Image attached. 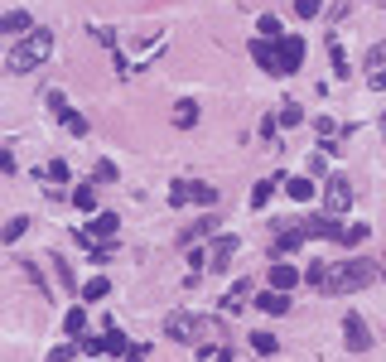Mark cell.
Masks as SVG:
<instances>
[{
	"instance_id": "1",
	"label": "cell",
	"mask_w": 386,
	"mask_h": 362,
	"mask_svg": "<svg viewBox=\"0 0 386 362\" xmlns=\"http://www.w3.org/2000/svg\"><path fill=\"white\" fill-rule=\"evenodd\" d=\"M49 54H53V34H49V29H34V34H24V39L5 54V68H10V73H34Z\"/></svg>"
},
{
	"instance_id": "2",
	"label": "cell",
	"mask_w": 386,
	"mask_h": 362,
	"mask_svg": "<svg viewBox=\"0 0 386 362\" xmlns=\"http://www.w3.org/2000/svg\"><path fill=\"white\" fill-rule=\"evenodd\" d=\"M377 261H367V256H353V261H343L338 266V280H333V295H348V290H367V285H377Z\"/></svg>"
},
{
	"instance_id": "3",
	"label": "cell",
	"mask_w": 386,
	"mask_h": 362,
	"mask_svg": "<svg viewBox=\"0 0 386 362\" xmlns=\"http://www.w3.org/2000/svg\"><path fill=\"white\" fill-rule=\"evenodd\" d=\"M169 203H174V208H189V203L217 208V188L203 183V179H174V183H169Z\"/></svg>"
},
{
	"instance_id": "4",
	"label": "cell",
	"mask_w": 386,
	"mask_h": 362,
	"mask_svg": "<svg viewBox=\"0 0 386 362\" xmlns=\"http://www.w3.org/2000/svg\"><path fill=\"white\" fill-rule=\"evenodd\" d=\"M116 232H121V217L116 213H96L87 227H78V247H87V252H96V242L116 247Z\"/></svg>"
},
{
	"instance_id": "5",
	"label": "cell",
	"mask_w": 386,
	"mask_h": 362,
	"mask_svg": "<svg viewBox=\"0 0 386 362\" xmlns=\"http://www.w3.org/2000/svg\"><path fill=\"white\" fill-rule=\"evenodd\" d=\"M348 203H353V183H348V174H328V183H324V213L338 217V213H348Z\"/></svg>"
},
{
	"instance_id": "6",
	"label": "cell",
	"mask_w": 386,
	"mask_h": 362,
	"mask_svg": "<svg viewBox=\"0 0 386 362\" xmlns=\"http://www.w3.org/2000/svg\"><path fill=\"white\" fill-rule=\"evenodd\" d=\"M208 329H212V324H208V319H193V314H169V319H165V334L179 338V343H198Z\"/></svg>"
},
{
	"instance_id": "7",
	"label": "cell",
	"mask_w": 386,
	"mask_h": 362,
	"mask_svg": "<svg viewBox=\"0 0 386 362\" xmlns=\"http://www.w3.org/2000/svg\"><path fill=\"white\" fill-rule=\"evenodd\" d=\"M44 101H49V111L58 116V126H63L68 135H87V116H78V111L63 101V92H44Z\"/></svg>"
},
{
	"instance_id": "8",
	"label": "cell",
	"mask_w": 386,
	"mask_h": 362,
	"mask_svg": "<svg viewBox=\"0 0 386 362\" xmlns=\"http://www.w3.org/2000/svg\"><path fill=\"white\" fill-rule=\"evenodd\" d=\"M343 338H348V353H367L372 348V329H367V319L358 309L343 314Z\"/></svg>"
},
{
	"instance_id": "9",
	"label": "cell",
	"mask_w": 386,
	"mask_h": 362,
	"mask_svg": "<svg viewBox=\"0 0 386 362\" xmlns=\"http://www.w3.org/2000/svg\"><path fill=\"white\" fill-rule=\"evenodd\" d=\"M276 54H280V78L299 73V63H304V39H299V34H280V39H276Z\"/></svg>"
},
{
	"instance_id": "10",
	"label": "cell",
	"mask_w": 386,
	"mask_h": 362,
	"mask_svg": "<svg viewBox=\"0 0 386 362\" xmlns=\"http://www.w3.org/2000/svg\"><path fill=\"white\" fill-rule=\"evenodd\" d=\"M309 242V232H304V222H285L280 227V237L271 242V256H290V252H299Z\"/></svg>"
},
{
	"instance_id": "11",
	"label": "cell",
	"mask_w": 386,
	"mask_h": 362,
	"mask_svg": "<svg viewBox=\"0 0 386 362\" xmlns=\"http://www.w3.org/2000/svg\"><path fill=\"white\" fill-rule=\"evenodd\" d=\"M304 232H309V237H328V242H343V237H348V227H343L338 217H328V213H314V217L304 222Z\"/></svg>"
},
{
	"instance_id": "12",
	"label": "cell",
	"mask_w": 386,
	"mask_h": 362,
	"mask_svg": "<svg viewBox=\"0 0 386 362\" xmlns=\"http://www.w3.org/2000/svg\"><path fill=\"white\" fill-rule=\"evenodd\" d=\"M251 58H256L271 78H280V54H276V39H251Z\"/></svg>"
},
{
	"instance_id": "13",
	"label": "cell",
	"mask_w": 386,
	"mask_h": 362,
	"mask_svg": "<svg viewBox=\"0 0 386 362\" xmlns=\"http://www.w3.org/2000/svg\"><path fill=\"white\" fill-rule=\"evenodd\" d=\"M304 280L314 285V290H324V295H333V280H338V266H328V261H309V271Z\"/></svg>"
},
{
	"instance_id": "14",
	"label": "cell",
	"mask_w": 386,
	"mask_h": 362,
	"mask_svg": "<svg viewBox=\"0 0 386 362\" xmlns=\"http://www.w3.org/2000/svg\"><path fill=\"white\" fill-rule=\"evenodd\" d=\"M256 309L271 314V319H280V314H290V295L285 290H261V295H256Z\"/></svg>"
},
{
	"instance_id": "15",
	"label": "cell",
	"mask_w": 386,
	"mask_h": 362,
	"mask_svg": "<svg viewBox=\"0 0 386 362\" xmlns=\"http://www.w3.org/2000/svg\"><path fill=\"white\" fill-rule=\"evenodd\" d=\"M232 252H237V237L227 232V237H217L212 247H208V271H222L227 261H232Z\"/></svg>"
},
{
	"instance_id": "16",
	"label": "cell",
	"mask_w": 386,
	"mask_h": 362,
	"mask_svg": "<svg viewBox=\"0 0 386 362\" xmlns=\"http://www.w3.org/2000/svg\"><path fill=\"white\" fill-rule=\"evenodd\" d=\"M0 34H34V19L24 10H5L0 15Z\"/></svg>"
},
{
	"instance_id": "17",
	"label": "cell",
	"mask_w": 386,
	"mask_h": 362,
	"mask_svg": "<svg viewBox=\"0 0 386 362\" xmlns=\"http://www.w3.org/2000/svg\"><path fill=\"white\" fill-rule=\"evenodd\" d=\"M294 280H299V271H294V266H290V261H276V266H271V290H294Z\"/></svg>"
},
{
	"instance_id": "18",
	"label": "cell",
	"mask_w": 386,
	"mask_h": 362,
	"mask_svg": "<svg viewBox=\"0 0 386 362\" xmlns=\"http://www.w3.org/2000/svg\"><path fill=\"white\" fill-rule=\"evenodd\" d=\"M280 183H285L280 174H271V179H261L256 188H251V208H266V203H271V193H276Z\"/></svg>"
},
{
	"instance_id": "19",
	"label": "cell",
	"mask_w": 386,
	"mask_h": 362,
	"mask_svg": "<svg viewBox=\"0 0 386 362\" xmlns=\"http://www.w3.org/2000/svg\"><path fill=\"white\" fill-rule=\"evenodd\" d=\"M111 295V280L106 275H92L87 285H83V304H96V299H106Z\"/></svg>"
},
{
	"instance_id": "20",
	"label": "cell",
	"mask_w": 386,
	"mask_h": 362,
	"mask_svg": "<svg viewBox=\"0 0 386 362\" xmlns=\"http://www.w3.org/2000/svg\"><path fill=\"white\" fill-rule=\"evenodd\" d=\"M246 290H251V285H246V280H237V285L222 295V304H217V309H222V314H237V309H242V299H246Z\"/></svg>"
},
{
	"instance_id": "21",
	"label": "cell",
	"mask_w": 386,
	"mask_h": 362,
	"mask_svg": "<svg viewBox=\"0 0 386 362\" xmlns=\"http://www.w3.org/2000/svg\"><path fill=\"white\" fill-rule=\"evenodd\" d=\"M251 353L276 358V353H280V338H276V334H251Z\"/></svg>"
},
{
	"instance_id": "22",
	"label": "cell",
	"mask_w": 386,
	"mask_h": 362,
	"mask_svg": "<svg viewBox=\"0 0 386 362\" xmlns=\"http://www.w3.org/2000/svg\"><path fill=\"white\" fill-rule=\"evenodd\" d=\"M285 193L294 198V203H309L319 188H314V179H285Z\"/></svg>"
},
{
	"instance_id": "23",
	"label": "cell",
	"mask_w": 386,
	"mask_h": 362,
	"mask_svg": "<svg viewBox=\"0 0 386 362\" xmlns=\"http://www.w3.org/2000/svg\"><path fill=\"white\" fill-rule=\"evenodd\" d=\"M174 126H179V131L198 126V101H179V106H174Z\"/></svg>"
},
{
	"instance_id": "24",
	"label": "cell",
	"mask_w": 386,
	"mask_h": 362,
	"mask_svg": "<svg viewBox=\"0 0 386 362\" xmlns=\"http://www.w3.org/2000/svg\"><path fill=\"white\" fill-rule=\"evenodd\" d=\"M328 58H333V73H338V78H348V54H343L338 34H328Z\"/></svg>"
},
{
	"instance_id": "25",
	"label": "cell",
	"mask_w": 386,
	"mask_h": 362,
	"mask_svg": "<svg viewBox=\"0 0 386 362\" xmlns=\"http://www.w3.org/2000/svg\"><path fill=\"white\" fill-rule=\"evenodd\" d=\"M44 179H49V183H68V179H73L68 160H49V165H44Z\"/></svg>"
},
{
	"instance_id": "26",
	"label": "cell",
	"mask_w": 386,
	"mask_h": 362,
	"mask_svg": "<svg viewBox=\"0 0 386 362\" xmlns=\"http://www.w3.org/2000/svg\"><path fill=\"white\" fill-rule=\"evenodd\" d=\"M73 203H78L83 213H96V188H92V183H83V188H73Z\"/></svg>"
},
{
	"instance_id": "27",
	"label": "cell",
	"mask_w": 386,
	"mask_h": 362,
	"mask_svg": "<svg viewBox=\"0 0 386 362\" xmlns=\"http://www.w3.org/2000/svg\"><path fill=\"white\" fill-rule=\"evenodd\" d=\"M24 232H29V217H10V222H5V232H0V242H19Z\"/></svg>"
},
{
	"instance_id": "28",
	"label": "cell",
	"mask_w": 386,
	"mask_h": 362,
	"mask_svg": "<svg viewBox=\"0 0 386 362\" xmlns=\"http://www.w3.org/2000/svg\"><path fill=\"white\" fill-rule=\"evenodd\" d=\"M63 329H68L73 338H83V329H87V309H68V319H63Z\"/></svg>"
},
{
	"instance_id": "29",
	"label": "cell",
	"mask_w": 386,
	"mask_h": 362,
	"mask_svg": "<svg viewBox=\"0 0 386 362\" xmlns=\"http://www.w3.org/2000/svg\"><path fill=\"white\" fill-rule=\"evenodd\" d=\"M276 121H280V126H299V121H304V106H299V101H285Z\"/></svg>"
},
{
	"instance_id": "30",
	"label": "cell",
	"mask_w": 386,
	"mask_h": 362,
	"mask_svg": "<svg viewBox=\"0 0 386 362\" xmlns=\"http://www.w3.org/2000/svg\"><path fill=\"white\" fill-rule=\"evenodd\" d=\"M290 10H294L299 19H314V15H324V0H294Z\"/></svg>"
},
{
	"instance_id": "31",
	"label": "cell",
	"mask_w": 386,
	"mask_h": 362,
	"mask_svg": "<svg viewBox=\"0 0 386 362\" xmlns=\"http://www.w3.org/2000/svg\"><path fill=\"white\" fill-rule=\"evenodd\" d=\"M367 68H372V73H386V44H372V49H367Z\"/></svg>"
},
{
	"instance_id": "32",
	"label": "cell",
	"mask_w": 386,
	"mask_h": 362,
	"mask_svg": "<svg viewBox=\"0 0 386 362\" xmlns=\"http://www.w3.org/2000/svg\"><path fill=\"white\" fill-rule=\"evenodd\" d=\"M256 29H261L266 39H280V15H261V19H256Z\"/></svg>"
},
{
	"instance_id": "33",
	"label": "cell",
	"mask_w": 386,
	"mask_h": 362,
	"mask_svg": "<svg viewBox=\"0 0 386 362\" xmlns=\"http://www.w3.org/2000/svg\"><path fill=\"white\" fill-rule=\"evenodd\" d=\"M78 348H83V343H63V348H53L44 362H73V358H78Z\"/></svg>"
},
{
	"instance_id": "34",
	"label": "cell",
	"mask_w": 386,
	"mask_h": 362,
	"mask_svg": "<svg viewBox=\"0 0 386 362\" xmlns=\"http://www.w3.org/2000/svg\"><path fill=\"white\" fill-rule=\"evenodd\" d=\"M367 232H372L367 222H353V227H348V237H343V247H358V242H367Z\"/></svg>"
},
{
	"instance_id": "35",
	"label": "cell",
	"mask_w": 386,
	"mask_h": 362,
	"mask_svg": "<svg viewBox=\"0 0 386 362\" xmlns=\"http://www.w3.org/2000/svg\"><path fill=\"white\" fill-rule=\"evenodd\" d=\"M198 362H232V348H222V343H217V348H208V353H198Z\"/></svg>"
},
{
	"instance_id": "36",
	"label": "cell",
	"mask_w": 386,
	"mask_h": 362,
	"mask_svg": "<svg viewBox=\"0 0 386 362\" xmlns=\"http://www.w3.org/2000/svg\"><path fill=\"white\" fill-rule=\"evenodd\" d=\"M53 271H58V280H63V285H68V290H73V285H78V275L68 271V261H63V256H53Z\"/></svg>"
},
{
	"instance_id": "37",
	"label": "cell",
	"mask_w": 386,
	"mask_h": 362,
	"mask_svg": "<svg viewBox=\"0 0 386 362\" xmlns=\"http://www.w3.org/2000/svg\"><path fill=\"white\" fill-rule=\"evenodd\" d=\"M92 179H96V183H106V179H116V165H111V160H96V170H92Z\"/></svg>"
},
{
	"instance_id": "38",
	"label": "cell",
	"mask_w": 386,
	"mask_h": 362,
	"mask_svg": "<svg viewBox=\"0 0 386 362\" xmlns=\"http://www.w3.org/2000/svg\"><path fill=\"white\" fill-rule=\"evenodd\" d=\"M19 271L29 275V280H34V285H39V295H44V290H49V285H44V275H39V261H24V266H19Z\"/></svg>"
},
{
	"instance_id": "39",
	"label": "cell",
	"mask_w": 386,
	"mask_h": 362,
	"mask_svg": "<svg viewBox=\"0 0 386 362\" xmlns=\"http://www.w3.org/2000/svg\"><path fill=\"white\" fill-rule=\"evenodd\" d=\"M324 165H328V150H319V155H309V174H324Z\"/></svg>"
},
{
	"instance_id": "40",
	"label": "cell",
	"mask_w": 386,
	"mask_h": 362,
	"mask_svg": "<svg viewBox=\"0 0 386 362\" xmlns=\"http://www.w3.org/2000/svg\"><path fill=\"white\" fill-rule=\"evenodd\" d=\"M126 362H150V353H145V343H131V353H126Z\"/></svg>"
},
{
	"instance_id": "41",
	"label": "cell",
	"mask_w": 386,
	"mask_h": 362,
	"mask_svg": "<svg viewBox=\"0 0 386 362\" xmlns=\"http://www.w3.org/2000/svg\"><path fill=\"white\" fill-rule=\"evenodd\" d=\"M372 5H382V10H386V0H372Z\"/></svg>"
},
{
	"instance_id": "42",
	"label": "cell",
	"mask_w": 386,
	"mask_h": 362,
	"mask_svg": "<svg viewBox=\"0 0 386 362\" xmlns=\"http://www.w3.org/2000/svg\"><path fill=\"white\" fill-rule=\"evenodd\" d=\"M382 135H386V116H382Z\"/></svg>"
}]
</instances>
